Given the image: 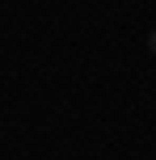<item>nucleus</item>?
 <instances>
[{"label":"nucleus","instance_id":"nucleus-1","mask_svg":"<svg viewBox=\"0 0 156 160\" xmlns=\"http://www.w3.org/2000/svg\"><path fill=\"white\" fill-rule=\"evenodd\" d=\"M148 47H152V51H156V30H152V38H148Z\"/></svg>","mask_w":156,"mask_h":160}]
</instances>
